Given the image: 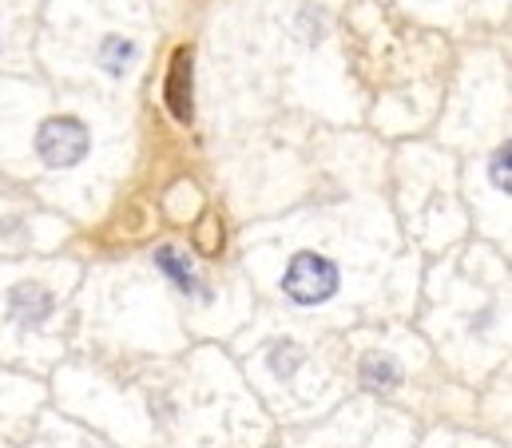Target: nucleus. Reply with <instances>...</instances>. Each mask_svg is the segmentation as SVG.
Instances as JSON below:
<instances>
[{
    "instance_id": "obj_1",
    "label": "nucleus",
    "mask_w": 512,
    "mask_h": 448,
    "mask_svg": "<svg viewBox=\"0 0 512 448\" xmlns=\"http://www.w3.org/2000/svg\"><path fill=\"white\" fill-rule=\"evenodd\" d=\"M282 294L294 306H322V302H330L338 294V266L326 254L302 250L282 270Z\"/></svg>"
},
{
    "instance_id": "obj_2",
    "label": "nucleus",
    "mask_w": 512,
    "mask_h": 448,
    "mask_svg": "<svg viewBox=\"0 0 512 448\" xmlns=\"http://www.w3.org/2000/svg\"><path fill=\"white\" fill-rule=\"evenodd\" d=\"M88 151H92V131L72 115L44 119L36 131V155L48 167H76V163H84Z\"/></svg>"
},
{
    "instance_id": "obj_3",
    "label": "nucleus",
    "mask_w": 512,
    "mask_h": 448,
    "mask_svg": "<svg viewBox=\"0 0 512 448\" xmlns=\"http://www.w3.org/2000/svg\"><path fill=\"white\" fill-rule=\"evenodd\" d=\"M167 108L179 123L191 119V52L179 48L175 60H171V72H167Z\"/></svg>"
},
{
    "instance_id": "obj_4",
    "label": "nucleus",
    "mask_w": 512,
    "mask_h": 448,
    "mask_svg": "<svg viewBox=\"0 0 512 448\" xmlns=\"http://www.w3.org/2000/svg\"><path fill=\"white\" fill-rule=\"evenodd\" d=\"M155 266L175 282V290H183L187 298H203V282H199V274H195V266L187 262V254L179 250V246H159V254H155Z\"/></svg>"
},
{
    "instance_id": "obj_5",
    "label": "nucleus",
    "mask_w": 512,
    "mask_h": 448,
    "mask_svg": "<svg viewBox=\"0 0 512 448\" xmlns=\"http://www.w3.org/2000/svg\"><path fill=\"white\" fill-rule=\"evenodd\" d=\"M96 60H100V68L108 72V76H128L131 68H135V60H139V44L135 40H124V36H108V40H100V52H96Z\"/></svg>"
},
{
    "instance_id": "obj_6",
    "label": "nucleus",
    "mask_w": 512,
    "mask_h": 448,
    "mask_svg": "<svg viewBox=\"0 0 512 448\" xmlns=\"http://www.w3.org/2000/svg\"><path fill=\"white\" fill-rule=\"evenodd\" d=\"M12 310H16V318H20V322L36 326V322H44V318H48L52 298H48L40 286H20V290H12Z\"/></svg>"
},
{
    "instance_id": "obj_7",
    "label": "nucleus",
    "mask_w": 512,
    "mask_h": 448,
    "mask_svg": "<svg viewBox=\"0 0 512 448\" xmlns=\"http://www.w3.org/2000/svg\"><path fill=\"white\" fill-rule=\"evenodd\" d=\"M362 381L370 385V389H393L397 381H401V369H397V361H389V357H366L362 361Z\"/></svg>"
},
{
    "instance_id": "obj_8",
    "label": "nucleus",
    "mask_w": 512,
    "mask_h": 448,
    "mask_svg": "<svg viewBox=\"0 0 512 448\" xmlns=\"http://www.w3.org/2000/svg\"><path fill=\"white\" fill-rule=\"evenodd\" d=\"M493 187L497 191H509V143L493 155Z\"/></svg>"
},
{
    "instance_id": "obj_9",
    "label": "nucleus",
    "mask_w": 512,
    "mask_h": 448,
    "mask_svg": "<svg viewBox=\"0 0 512 448\" xmlns=\"http://www.w3.org/2000/svg\"><path fill=\"white\" fill-rule=\"evenodd\" d=\"M294 365H298V349H274V369L278 373H294Z\"/></svg>"
}]
</instances>
